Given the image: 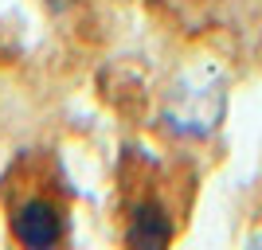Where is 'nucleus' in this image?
<instances>
[{"label": "nucleus", "instance_id": "f03ea898", "mask_svg": "<svg viewBox=\"0 0 262 250\" xmlns=\"http://www.w3.org/2000/svg\"><path fill=\"white\" fill-rule=\"evenodd\" d=\"M168 239H172V219L164 215V207L141 203L133 223H129V231H125V242L129 246H164Z\"/></svg>", "mask_w": 262, "mask_h": 250}, {"label": "nucleus", "instance_id": "f257e3e1", "mask_svg": "<svg viewBox=\"0 0 262 250\" xmlns=\"http://www.w3.org/2000/svg\"><path fill=\"white\" fill-rule=\"evenodd\" d=\"M12 235L24 242V246H55L63 239V211L43 196H32L24 199L12 215Z\"/></svg>", "mask_w": 262, "mask_h": 250}]
</instances>
